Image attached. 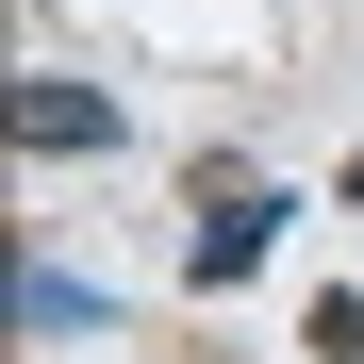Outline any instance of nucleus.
I'll use <instances>...</instances> for the list:
<instances>
[{"label": "nucleus", "mask_w": 364, "mask_h": 364, "mask_svg": "<svg viewBox=\"0 0 364 364\" xmlns=\"http://www.w3.org/2000/svg\"><path fill=\"white\" fill-rule=\"evenodd\" d=\"M17 149H33V166H83V149H133V116H116V83L33 67V83H17Z\"/></svg>", "instance_id": "2"}, {"label": "nucleus", "mask_w": 364, "mask_h": 364, "mask_svg": "<svg viewBox=\"0 0 364 364\" xmlns=\"http://www.w3.org/2000/svg\"><path fill=\"white\" fill-rule=\"evenodd\" d=\"M17 315H33V331H100V282H67V265H33V282H17Z\"/></svg>", "instance_id": "3"}, {"label": "nucleus", "mask_w": 364, "mask_h": 364, "mask_svg": "<svg viewBox=\"0 0 364 364\" xmlns=\"http://www.w3.org/2000/svg\"><path fill=\"white\" fill-rule=\"evenodd\" d=\"M265 249H282V199L215 166V182H199V232H182V282H215V298H232V282H249Z\"/></svg>", "instance_id": "1"}]
</instances>
